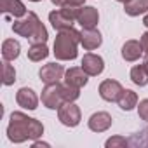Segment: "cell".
Listing matches in <instances>:
<instances>
[{
	"instance_id": "1",
	"label": "cell",
	"mask_w": 148,
	"mask_h": 148,
	"mask_svg": "<svg viewBox=\"0 0 148 148\" xmlns=\"http://www.w3.org/2000/svg\"><path fill=\"white\" fill-rule=\"evenodd\" d=\"M44 134V125L21 112H12L7 125V138L12 143H25L26 139H38Z\"/></svg>"
},
{
	"instance_id": "2",
	"label": "cell",
	"mask_w": 148,
	"mask_h": 148,
	"mask_svg": "<svg viewBox=\"0 0 148 148\" xmlns=\"http://www.w3.org/2000/svg\"><path fill=\"white\" fill-rule=\"evenodd\" d=\"M12 30L19 37L28 38L32 44H45L49 37L47 28L42 25V21L38 19L35 12H26L23 18L16 19L12 23Z\"/></svg>"
},
{
	"instance_id": "3",
	"label": "cell",
	"mask_w": 148,
	"mask_h": 148,
	"mask_svg": "<svg viewBox=\"0 0 148 148\" xmlns=\"http://www.w3.org/2000/svg\"><path fill=\"white\" fill-rule=\"evenodd\" d=\"M80 44V32H77L75 28H64V30H59L58 35H56V40H54V56L56 59L59 61H71L75 59L79 51Z\"/></svg>"
},
{
	"instance_id": "4",
	"label": "cell",
	"mask_w": 148,
	"mask_h": 148,
	"mask_svg": "<svg viewBox=\"0 0 148 148\" xmlns=\"http://www.w3.org/2000/svg\"><path fill=\"white\" fill-rule=\"evenodd\" d=\"M58 117H59V122L66 127H77L82 120V113H80V108L73 103V101H68V103H63L59 108H58Z\"/></svg>"
},
{
	"instance_id": "5",
	"label": "cell",
	"mask_w": 148,
	"mask_h": 148,
	"mask_svg": "<svg viewBox=\"0 0 148 148\" xmlns=\"http://www.w3.org/2000/svg\"><path fill=\"white\" fill-rule=\"evenodd\" d=\"M42 103L49 110H58L63 103H66L63 96V86L61 84L45 86V89L42 91Z\"/></svg>"
},
{
	"instance_id": "6",
	"label": "cell",
	"mask_w": 148,
	"mask_h": 148,
	"mask_svg": "<svg viewBox=\"0 0 148 148\" xmlns=\"http://www.w3.org/2000/svg\"><path fill=\"white\" fill-rule=\"evenodd\" d=\"M64 73H66V70L61 64H58V63H47V64H44L40 68L38 77H40V80L45 86H51V84H59V80L64 77Z\"/></svg>"
},
{
	"instance_id": "7",
	"label": "cell",
	"mask_w": 148,
	"mask_h": 148,
	"mask_svg": "<svg viewBox=\"0 0 148 148\" xmlns=\"http://www.w3.org/2000/svg\"><path fill=\"white\" fill-rule=\"evenodd\" d=\"M80 66L84 68V71L87 73L89 77H96V75H99V73H103V70H105V61H103L101 56L92 54V52H87V54H84Z\"/></svg>"
},
{
	"instance_id": "8",
	"label": "cell",
	"mask_w": 148,
	"mask_h": 148,
	"mask_svg": "<svg viewBox=\"0 0 148 148\" xmlns=\"http://www.w3.org/2000/svg\"><path fill=\"white\" fill-rule=\"evenodd\" d=\"M122 92H124V87L120 86V82L112 80V79L103 80L101 86H99V96L105 101H119Z\"/></svg>"
},
{
	"instance_id": "9",
	"label": "cell",
	"mask_w": 148,
	"mask_h": 148,
	"mask_svg": "<svg viewBox=\"0 0 148 148\" xmlns=\"http://www.w3.org/2000/svg\"><path fill=\"white\" fill-rule=\"evenodd\" d=\"M89 80V75L84 71V68L80 66H73L70 70H66L64 73V84L71 86V87H77V89H82Z\"/></svg>"
},
{
	"instance_id": "10",
	"label": "cell",
	"mask_w": 148,
	"mask_h": 148,
	"mask_svg": "<svg viewBox=\"0 0 148 148\" xmlns=\"http://www.w3.org/2000/svg\"><path fill=\"white\" fill-rule=\"evenodd\" d=\"M103 38H101V33L96 30V28H84L80 32V44L84 45L86 51H94L101 45Z\"/></svg>"
},
{
	"instance_id": "11",
	"label": "cell",
	"mask_w": 148,
	"mask_h": 148,
	"mask_svg": "<svg viewBox=\"0 0 148 148\" xmlns=\"http://www.w3.org/2000/svg\"><path fill=\"white\" fill-rule=\"evenodd\" d=\"M77 21H79V25L82 28H96V25L99 21L98 9L96 7H86V5H82L80 11H79Z\"/></svg>"
},
{
	"instance_id": "12",
	"label": "cell",
	"mask_w": 148,
	"mask_h": 148,
	"mask_svg": "<svg viewBox=\"0 0 148 148\" xmlns=\"http://www.w3.org/2000/svg\"><path fill=\"white\" fill-rule=\"evenodd\" d=\"M16 101L21 108H26V110H35L38 106V96L30 87H21L16 94Z\"/></svg>"
},
{
	"instance_id": "13",
	"label": "cell",
	"mask_w": 148,
	"mask_h": 148,
	"mask_svg": "<svg viewBox=\"0 0 148 148\" xmlns=\"http://www.w3.org/2000/svg\"><path fill=\"white\" fill-rule=\"evenodd\" d=\"M112 125V115L108 112H98L89 119V129L94 132H105Z\"/></svg>"
},
{
	"instance_id": "14",
	"label": "cell",
	"mask_w": 148,
	"mask_h": 148,
	"mask_svg": "<svg viewBox=\"0 0 148 148\" xmlns=\"http://www.w3.org/2000/svg\"><path fill=\"white\" fill-rule=\"evenodd\" d=\"M49 21H51L52 28L59 32V30H64V28H71L75 19L70 18L63 9H59V11H52V12L49 14Z\"/></svg>"
},
{
	"instance_id": "15",
	"label": "cell",
	"mask_w": 148,
	"mask_h": 148,
	"mask_svg": "<svg viewBox=\"0 0 148 148\" xmlns=\"http://www.w3.org/2000/svg\"><path fill=\"white\" fill-rule=\"evenodd\" d=\"M0 11L14 18H23L26 14V7L21 0H0Z\"/></svg>"
},
{
	"instance_id": "16",
	"label": "cell",
	"mask_w": 148,
	"mask_h": 148,
	"mask_svg": "<svg viewBox=\"0 0 148 148\" xmlns=\"http://www.w3.org/2000/svg\"><path fill=\"white\" fill-rule=\"evenodd\" d=\"M143 45L139 40H127L124 45H122V58L125 61H136L141 58L143 54Z\"/></svg>"
},
{
	"instance_id": "17",
	"label": "cell",
	"mask_w": 148,
	"mask_h": 148,
	"mask_svg": "<svg viewBox=\"0 0 148 148\" xmlns=\"http://www.w3.org/2000/svg\"><path fill=\"white\" fill-rule=\"evenodd\" d=\"M19 51H21V45H19L18 40H14V38L4 40V44H2V58L5 61H14L19 56Z\"/></svg>"
},
{
	"instance_id": "18",
	"label": "cell",
	"mask_w": 148,
	"mask_h": 148,
	"mask_svg": "<svg viewBox=\"0 0 148 148\" xmlns=\"http://www.w3.org/2000/svg\"><path fill=\"white\" fill-rule=\"evenodd\" d=\"M124 11L127 16H139L148 12V0H127L124 4Z\"/></svg>"
},
{
	"instance_id": "19",
	"label": "cell",
	"mask_w": 148,
	"mask_h": 148,
	"mask_svg": "<svg viewBox=\"0 0 148 148\" xmlns=\"http://www.w3.org/2000/svg\"><path fill=\"white\" fill-rule=\"evenodd\" d=\"M119 106L122 108V110H125V112H131L136 105H138V94L134 92V91H131V89H124V92L120 94V98H119Z\"/></svg>"
},
{
	"instance_id": "20",
	"label": "cell",
	"mask_w": 148,
	"mask_h": 148,
	"mask_svg": "<svg viewBox=\"0 0 148 148\" xmlns=\"http://www.w3.org/2000/svg\"><path fill=\"white\" fill-rule=\"evenodd\" d=\"M47 56H49V49L45 44H32V47L28 49V59L30 61L38 63V61L45 59Z\"/></svg>"
},
{
	"instance_id": "21",
	"label": "cell",
	"mask_w": 148,
	"mask_h": 148,
	"mask_svg": "<svg viewBox=\"0 0 148 148\" xmlns=\"http://www.w3.org/2000/svg\"><path fill=\"white\" fill-rule=\"evenodd\" d=\"M131 80L136 86H139V87H143V86L148 84V71H146V68L143 64H136L131 70Z\"/></svg>"
},
{
	"instance_id": "22",
	"label": "cell",
	"mask_w": 148,
	"mask_h": 148,
	"mask_svg": "<svg viewBox=\"0 0 148 148\" xmlns=\"http://www.w3.org/2000/svg\"><path fill=\"white\" fill-rule=\"evenodd\" d=\"M2 82H4V86H12L16 82V70L11 64V61L4 63V79H2Z\"/></svg>"
},
{
	"instance_id": "23",
	"label": "cell",
	"mask_w": 148,
	"mask_h": 148,
	"mask_svg": "<svg viewBox=\"0 0 148 148\" xmlns=\"http://www.w3.org/2000/svg\"><path fill=\"white\" fill-rule=\"evenodd\" d=\"M63 96H64V101H66V103H68V101H75V99H79V96H80V89L64 84V86H63Z\"/></svg>"
},
{
	"instance_id": "24",
	"label": "cell",
	"mask_w": 148,
	"mask_h": 148,
	"mask_svg": "<svg viewBox=\"0 0 148 148\" xmlns=\"http://www.w3.org/2000/svg\"><path fill=\"white\" fill-rule=\"evenodd\" d=\"M58 7H82L86 0H51Z\"/></svg>"
},
{
	"instance_id": "25",
	"label": "cell",
	"mask_w": 148,
	"mask_h": 148,
	"mask_svg": "<svg viewBox=\"0 0 148 148\" xmlns=\"http://www.w3.org/2000/svg\"><path fill=\"white\" fill-rule=\"evenodd\" d=\"M127 145H129V141L125 138H122V136H113V138H110L106 141L108 148H125Z\"/></svg>"
},
{
	"instance_id": "26",
	"label": "cell",
	"mask_w": 148,
	"mask_h": 148,
	"mask_svg": "<svg viewBox=\"0 0 148 148\" xmlns=\"http://www.w3.org/2000/svg\"><path fill=\"white\" fill-rule=\"evenodd\" d=\"M138 113H139V119H141V120H146V122H148V99L139 101Z\"/></svg>"
},
{
	"instance_id": "27",
	"label": "cell",
	"mask_w": 148,
	"mask_h": 148,
	"mask_svg": "<svg viewBox=\"0 0 148 148\" xmlns=\"http://www.w3.org/2000/svg\"><path fill=\"white\" fill-rule=\"evenodd\" d=\"M139 42H141V45H143V51L148 54V32H145V33L141 35V40H139Z\"/></svg>"
},
{
	"instance_id": "28",
	"label": "cell",
	"mask_w": 148,
	"mask_h": 148,
	"mask_svg": "<svg viewBox=\"0 0 148 148\" xmlns=\"http://www.w3.org/2000/svg\"><path fill=\"white\" fill-rule=\"evenodd\" d=\"M33 146H49V143H40V141H35Z\"/></svg>"
},
{
	"instance_id": "29",
	"label": "cell",
	"mask_w": 148,
	"mask_h": 148,
	"mask_svg": "<svg viewBox=\"0 0 148 148\" xmlns=\"http://www.w3.org/2000/svg\"><path fill=\"white\" fill-rule=\"evenodd\" d=\"M143 25H145V26H146V28H148V14H146V16H145V19H143Z\"/></svg>"
},
{
	"instance_id": "30",
	"label": "cell",
	"mask_w": 148,
	"mask_h": 148,
	"mask_svg": "<svg viewBox=\"0 0 148 148\" xmlns=\"http://www.w3.org/2000/svg\"><path fill=\"white\" fill-rule=\"evenodd\" d=\"M143 66L146 68V71H148V56H146V59H145V63H143Z\"/></svg>"
},
{
	"instance_id": "31",
	"label": "cell",
	"mask_w": 148,
	"mask_h": 148,
	"mask_svg": "<svg viewBox=\"0 0 148 148\" xmlns=\"http://www.w3.org/2000/svg\"><path fill=\"white\" fill-rule=\"evenodd\" d=\"M143 134H145V136H146V138H148V127H146V131H145V132H143ZM145 145H148V139H146V141H145Z\"/></svg>"
},
{
	"instance_id": "32",
	"label": "cell",
	"mask_w": 148,
	"mask_h": 148,
	"mask_svg": "<svg viewBox=\"0 0 148 148\" xmlns=\"http://www.w3.org/2000/svg\"><path fill=\"white\" fill-rule=\"evenodd\" d=\"M117 2H122V4H125V2H127V0H117Z\"/></svg>"
},
{
	"instance_id": "33",
	"label": "cell",
	"mask_w": 148,
	"mask_h": 148,
	"mask_svg": "<svg viewBox=\"0 0 148 148\" xmlns=\"http://www.w3.org/2000/svg\"><path fill=\"white\" fill-rule=\"evenodd\" d=\"M30 2H40V0H30Z\"/></svg>"
}]
</instances>
